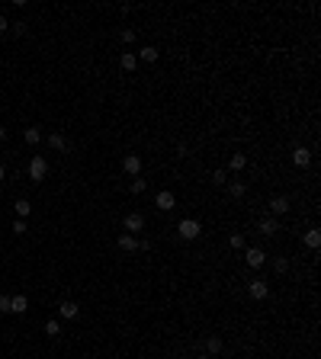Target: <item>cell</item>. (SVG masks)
<instances>
[{"mask_svg": "<svg viewBox=\"0 0 321 359\" xmlns=\"http://www.w3.org/2000/svg\"><path fill=\"white\" fill-rule=\"evenodd\" d=\"M119 38H122V45H132V42H135V32H132V29H122V32H119Z\"/></svg>", "mask_w": 321, "mask_h": 359, "instance_id": "26", "label": "cell"}, {"mask_svg": "<svg viewBox=\"0 0 321 359\" xmlns=\"http://www.w3.org/2000/svg\"><path fill=\"white\" fill-rule=\"evenodd\" d=\"M3 180H7V167H3V164H0V183H3Z\"/></svg>", "mask_w": 321, "mask_h": 359, "instance_id": "33", "label": "cell"}, {"mask_svg": "<svg viewBox=\"0 0 321 359\" xmlns=\"http://www.w3.org/2000/svg\"><path fill=\"white\" fill-rule=\"evenodd\" d=\"M158 48H154V45H145V48H141V52H138V61H145V64H151V61H158Z\"/></svg>", "mask_w": 321, "mask_h": 359, "instance_id": "13", "label": "cell"}, {"mask_svg": "<svg viewBox=\"0 0 321 359\" xmlns=\"http://www.w3.org/2000/svg\"><path fill=\"white\" fill-rule=\"evenodd\" d=\"M7 29H10V23L3 19V16H0V32H7Z\"/></svg>", "mask_w": 321, "mask_h": 359, "instance_id": "32", "label": "cell"}, {"mask_svg": "<svg viewBox=\"0 0 321 359\" xmlns=\"http://www.w3.org/2000/svg\"><path fill=\"white\" fill-rule=\"evenodd\" d=\"M222 350H225L222 337H209V340H206V356H215V353H222Z\"/></svg>", "mask_w": 321, "mask_h": 359, "instance_id": "12", "label": "cell"}, {"mask_svg": "<svg viewBox=\"0 0 321 359\" xmlns=\"http://www.w3.org/2000/svg\"><path fill=\"white\" fill-rule=\"evenodd\" d=\"M119 247H122V250H138V241H135V237H132V234H125V231H122V234H119Z\"/></svg>", "mask_w": 321, "mask_h": 359, "instance_id": "17", "label": "cell"}, {"mask_svg": "<svg viewBox=\"0 0 321 359\" xmlns=\"http://www.w3.org/2000/svg\"><path fill=\"white\" fill-rule=\"evenodd\" d=\"M122 231H125V234H132V237H135L138 231H145V215H141V212H129L122 218Z\"/></svg>", "mask_w": 321, "mask_h": 359, "instance_id": "1", "label": "cell"}, {"mask_svg": "<svg viewBox=\"0 0 321 359\" xmlns=\"http://www.w3.org/2000/svg\"><path fill=\"white\" fill-rule=\"evenodd\" d=\"M45 334L48 337H58V334H61V324H58V321H45Z\"/></svg>", "mask_w": 321, "mask_h": 359, "instance_id": "23", "label": "cell"}, {"mask_svg": "<svg viewBox=\"0 0 321 359\" xmlns=\"http://www.w3.org/2000/svg\"><path fill=\"white\" fill-rule=\"evenodd\" d=\"M23 138H26V145H39V141H42V129H36V125H32V129L23 132Z\"/></svg>", "mask_w": 321, "mask_h": 359, "instance_id": "18", "label": "cell"}, {"mask_svg": "<svg viewBox=\"0 0 321 359\" xmlns=\"http://www.w3.org/2000/svg\"><path fill=\"white\" fill-rule=\"evenodd\" d=\"M270 212H273V218H276V215H286V212H289V199H286V196H273Z\"/></svg>", "mask_w": 321, "mask_h": 359, "instance_id": "10", "label": "cell"}, {"mask_svg": "<svg viewBox=\"0 0 321 359\" xmlns=\"http://www.w3.org/2000/svg\"><path fill=\"white\" fill-rule=\"evenodd\" d=\"M45 173H48V161L42 157V154H36V157L29 161V180L42 183V180H45Z\"/></svg>", "mask_w": 321, "mask_h": 359, "instance_id": "3", "label": "cell"}, {"mask_svg": "<svg viewBox=\"0 0 321 359\" xmlns=\"http://www.w3.org/2000/svg\"><path fill=\"white\" fill-rule=\"evenodd\" d=\"M26 231H29L26 222H23V218H16V222H13V234H26Z\"/></svg>", "mask_w": 321, "mask_h": 359, "instance_id": "28", "label": "cell"}, {"mask_svg": "<svg viewBox=\"0 0 321 359\" xmlns=\"http://www.w3.org/2000/svg\"><path fill=\"white\" fill-rule=\"evenodd\" d=\"M257 231H260V234H276L280 225H276V218H263V222L257 225Z\"/></svg>", "mask_w": 321, "mask_h": 359, "instance_id": "16", "label": "cell"}, {"mask_svg": "<svg viewBox=\"0 0 321 359\" xmlns=\"http://www.w3.org/2000/svg\"><path fill=\"white\" fill-rule=\"evenodd\" d=\"M58 314H61L64 321H74L77 314H80V308H77L74 302H61V305H58Z\"/></svg>", "mask_w": 321, "mask_h": 359, "instance_id": "11", "label": "cell"}, {"mask_svg": "<svg viewBox=\"0 0 321 359\" xmlns=\"http://www.w3.org/2000/svg\"><path fill=\"white\" fill-rule=\"evenodd\" d=\"M177 234L183 237V241H196V237L202 234V228H199V222H196V218H183V222L177 225Z\"/></svg>", "mask_w": 321, "mask_h": 359, "instance_id": "2", "label": "cell"}, {"mask_svg": "<svg viewBox=\"0 0 321 359\" xmlns=\"http://www.w3.org/2000/svg\"><path fill=\"white\" fill-rule=\"evenodd\" d=\"M273 266H276V273H286V269H289V260H286V257H276Z\"/></svg>", "mask_w": 321, "mask_h": 359, "instance_id": "25", "label": "cell"}, {"mask_svg": "<svg viewBox=\"0 0 321 359\" xmlns=\"http://www.w3.org/2000/svg\"><path fill=\"white\" fill-rule=\"evenodd\" d=\"M199 359H212V356H199Z\"/></svg>", "mask_w": 321, "mask_h": 359, "instance_id": "35", "label": "cell"}, {"mask_svg": "<svg viewBox=\"0 0 321 359\" xmlns=\"http://www.w3.org/2000/svg\"><path fill=\"white\" fill-rule=\"evenodd\" d=\"M231 247H235V250H241V247H244V234H231V241H228Z\"/></svg>", "mask_w": 321, "mask_h": 359, "instance_id": "27", "label": "cell"}, {"mask_svg": "<svg viewBox=\"0 0 321 359\" xmlns=\"http://www.w3.org/2000/svg\"><path fill=\"white\" fill-rule=\"evenodd\" d=\"M119 68H122V71H135V68H138V58H135L132 52H122V58H119Z\"/></svg>", "mask_w": 321, "mask_h": 359, "instance_id": "15", "label": "cell"}, {"mask_svg": "<svg viewBox=\"0 0 321 359\" xmlns=\"http://www.w3.org/2000/svg\"><path fill=\"white\" fill-rule=\"evenodd\" d=\"M0 311L10 314V295H0Z\"/></svg>", "mask_w": 321, "mask_h": 359, "instance_id": "30", "label": "cell"}, {"mask_svg": "<svg viewBox=\"0 0 321 359\" xmlns=\"http://www.w3.org/2000/svg\"><path fill=\"white\" fill-rule=\"evenodd\" d=\"M3 138H7V132H3V129H0V141H3Z\"/></svg>", "mask_w": 321, "mask_h": 359, "instance_id": "34", "label": "cell"}, {"mask_svg": "<svg viewBox=\"0 0 321 359\" xmlns=\"http://www.w3.org/2000/svg\"><path fill=\"white\" fill-rule=\"evenodd\" d=\"M212 183L215 186H225V170H215V173H212Z\"/></svg>", "mask_w": 321, "mask_h": 359, "instance_id": "29", "label": "cell"}, {"mask_svg": "<svg viewBox=\"0 0 321 359\" xmlns=\"http://www.w3.org/2000/svg\"><path fill=\"white\" fill-rule=\"evenodd\" d=\"M292 164H296V167H308V164H312V151H308V148H296V151H292Z\"/></svg>", "mask_w": 321, "mask_h": 359, "instance_id": "9", "label": "cell"}, {"mask_svg": "<svg viewBox=\"0 0 321 359\" xmlns=\"http://www.w3.org/2000/svg\"><path fill=\"white\" fill-rule=\"evenodd\" d=\"M305 244H308V247H312V250H315V247H321V231H318V228H312V231H305Z\"/></svg>", "mask_w": 321, "mask_h": 359, "instance_id": "19", "label": "cell"}, {"mask_svg": "<svg viewBox=\"0 0 321 359\" xmlns=\"http://www.w3.org/2000/svg\"><path fill=\"white\" fill-rule=\"evenodd\" d=\"M145 189H148V183L141 176H135V180H132V192H145Z\"/></svg>", "mask_w": 321, "mask_h": 359, "instance_id": "24", "label": "cell"}, {"mask_svg": "<svg viewBox=\"0 0 321 359\" xmlns=\"http://www.w3.org/2000/svg\"><path fill=\"white\" fill-rule=\"evenodd\" d=\"M228 192H231L235 199H241V196L247 192V186H244V183H228Z\"/></svg>", "mask_w": 321, "mask_h": 359, "instance_id": "22", "label": "cell"}, {"mask_svg": "<svg viewBox=\"0 0 321 359\" xmlns=\"http://www.w3.org/2000/svg\"><path fill=\"white\" fill-rule=\"evenodd\" d=\"M154 206H158L160 212H170V208L177 206V196H174L170 189H160V192H158V199H154Z\"/></svg>", "mask_w": 321, "mask_h": 359, "instance_id": "4", "label": "cell"}, {"mask_svg": "<svg viewBox=\"0 0 321 359\" xmlns=\"http://www.w3.org/2000/svg\"><path fill=\"white\" fill-rule=\"evenodd\" d=\"M10 29H13V36H23V32H26V23H13Z\"/></svg>", "mask_w": 321, "mask_h": 359, "instance_id": "31", "label": "cell"}, {"mask_svg": "<svg viewBox=\"0 0 321 359\" xmlns=\"http://www.w3.org/2000/svg\"><path fill=\"white\" fill-rule=\"evenodd\" d=\"M228 167H231V170H244V167H247V157H244V154H231Z\"/></svg>", "mask_w": 321, "mask_h": 359, "instance_id": "21", "label": "cell"}, {"mask_svg": "<svg viewBox=\"0 0 321 359\" xmlns=\"http://www.w3.org/2000/svg\"><path fill=\"white\" fill-rule=\"evenodd\" d=\"M29 311V298L20 292V295H10V314H26Z\"/></svg>", "mask_w": 321, "mask_h": 359, "instance_id": "8", "label": "cell"}, {"mask_svg": "<svg viewBox=\"0 0 321 359\" xmlns=\"http://www.w3.org/2000/svg\"><path fill=\"white\" fill-rule=\"evenodd\" d=\"M122 170L129 176H138V173H141V157H138V154H125V157H122Z\"/></svg>", "mask_w": 321, "mask_h": 359, "instance_id": "6", "label": "cell"}, {"mask_svg": "<svg viewBox=\"0 0 321 359\" xmlns=\"http://www.w3.org/2000/svg\"><path fill=\"white\" fill-rule=\"evenodd\" d=\"M244 260H247V266H251V269H260L263 263H267V253L260 250V247H251V250L244 253Z\"/></svg>", "mask_w": 321, "mask_h": 359, "instance_id": "5", "label": "cell"}, {"mask_svg": "<svg viewBox=\"0 0 321 359\" xmlns=\"http://www.w3.org/2000/svg\"><path fill=\"white\" fill-rule=\"evenodd\" d=\"M247 292H251V298H257V302H263V298L270 295V285L263 283V279H251V285H247Z\"/></svg>", "mask_w": 321, "mask_h": 359, "instance_id": "7", "label": "cell"}, {"mask_svg": "<svg viewBox=\"0 0 321 359\" xmlns=\"http://www.w3.org/2000/svg\"><path fill=\"white\" fill-rule=\"evenodd\" d=\"M16 218H26V215H29L32 212V206H29V202H26V199H16Z\"/></svg>", "mask_w": 321, "mask_h": 359, "instance_id": "20", "label": "cell"}, {"mask_svg": "<svg viewBox=\"0 0 321 359\" xmlns=\"http://www.w3.org/2000/svg\"><path fill=\"white\" fill-rule=\"evenodd\" d=\"M48 145H52L55 151H64V148H68V138H64L61 132H52V135H48Z\"/></svg>", "mask_w": 321, "mask_h": 359, "instance_id": "14", "label": "cell"}]
</instances>
